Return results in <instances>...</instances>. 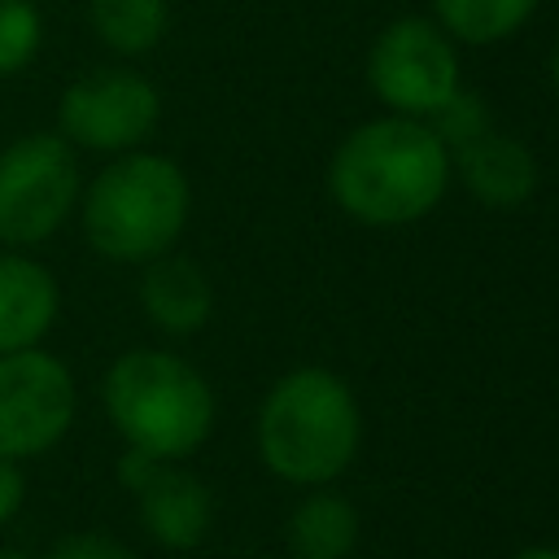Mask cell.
I'll return each mask as SVG.
<instances>
[{
  "label": "cell",
  "instance_id": "cell-1",
  "mask_svg": "<svg viewBox=\"0 0 559 559\" xmlns=\"http://www.w3.org/2000/svg\"><path fill=\"white\" fill-rule=\"evenodd\" d=\"M454 166L445 140L406 114L358 122L328 162V192L362 227H411L450 192Z\"/></svg>",
  "mask_w": 559,
  "mask_h": 559
},
{
  "label": "cell",
  "instance_id": "cell-2",
  "mask_svg": "<svg viewBox=\"0 0 559 559\" xmlns=\"http://www.w3.org/2000/svg\"><path fill=\"white\" fill-rule=\"evenodd\" d=\"M362 445V411L354 389L328 367L284 371L258 406L262 467L301 489L332 485L349 472Z\"/></svg>",
  "mask_w": 559,
  "mask_h": 559
},
{
  "label": "cell",
  "instance_id": "cell-3",
  "mask_svg": "<svg viewBox=\"0 0 559 559\" xmlns=\"http://www.w3.org/2000/svg\"><path fill=\"white\" fill-rule=\"evenodd\" d=\"M79 227L92 253L144 266L175 249L192 214V183L166 153L131 148L109 157L79 192Z\"/></svg>",
  "mask_w": 559,
  "mask_h": 559
},
{
  "label": "cell",
  "instance_id": "cell-4",
  "mask_svg": "<svg viewBox=\"0 0 559 559\" xmlns=\"http://www.w3.org/2000/svg\"><path fill=\"white\" fill-rule=\"evenodd\" d=\"M100 406L127 450L183 463L214 432V389L175 349L135 345L105 367Z\"/></svg>",
  "mask_w": 559,
  "mask_h": 559
},
{
  "label": "cell",
  "instance_id": "cell-5",
  "mask_svg": "<svg viewBox=\"0 0 559 559\" xmlns=\"http://www.w3.org/2000/svg\"><path fill=\"white\" fill-rule=\"evenodd\" d=\"M83 166L57 131H26L0 148V249L52 240L79 210Z\"/></svg>",
  "mask_w": 559,
  "mask_h": 559
},
{
  "label": "cell",
  "instance_id": "cell-6",
  "mask_svg": "<svg viewBox=\"0 0 559 559\" xmlns=\"http://www.w3.org/2000/svg\"><path fill=\"white\" fill-rule=\"evenodd\" d=\"M162 122V92L131 66H96L66 83L57 100V135L74 153H131Z\"/></svg>",
  "mask_w": 559,
  "mask_h": 559
},
{
  "label": "cell",
  "instance_id": "cell-7",
  "mask_svg": "<svg viewBox=\"0 0 559 559\" xmlns=\"http://www.w3.org/2000/svg\"><path fill=\"white\" fill-rule=\"evenodd\" d=\"M367 87L389 114L432 118L463 87L454 39L432 17H393L367 48Z\"/></svg>",
  "mask_w": 559,
  "mask_h": 559
},
{
  "label": "cell",
  "instance_id": "cell-8",
  "mask_svg": "<svg viewBox=\"0 0 559 559\" xmlns=\"http://www.w3.org/2000/svg\"><path fill=\"white\" fill-rule=\"evenodd\" d=\"M79 415V384L61 354L31 345L0 354V454L26 463L57 450Z\"/></svg>",
  "mask_w": 559,
  "mask_h": 559
},
{
  "label": "cell",
  "instance_id": "cell-9",
  "mask_svg": "<svg viewBox=\"0 0 559 559\" xmlns=\"http://www.w3.org/2000/svg\"><path fill=\"white\" fill-rule=\"evenodd\" d=\"M118 480L135 498L140 528L162 550H197L214 524V498L201 476H192L183 463L148 459L140 450H122Z\"/></svg>",
  "mask_w": 559,
  "mask_h": 559
},
{
  "label": "cell",
  "instance_id": "cell-10",
  "mask_svg": "<svg viewBox=\"0 0 559 559\" xmlns=\"http://www.w3.org/2000/svg\"><path fill=\"white\" fill-rule=\"evenodd\" d=\"M61 314L57 275L26 249H0V354L44 345Z\"/></svg>",
  "mask_w": 559,
  "mask_h": 559
},
{
  "label": "cell",
  "instance_id": "cell-11",
  "mask_svg": "<svg viewBox=\"0 0 559 559\" xmlns=\"http://www.w3.org/2000/svg\"><path fill=\"white\" fill-rule=\"evenodd\" d=\"M450 166L459 175V183L467 188L472 201L489 205V210H515L537 192V157L524 140L502 135V131H485L467 144H459L450 153Z\"/></svg>",
  "mask_w": 559,
  "mask_h": 559
},
{
  "label": "cell",
  "instance_id": "cell-12",
  "mask_svg": "<svg viewBox=\"0 0 559 559\" xmlns=\"http://www.w3.org/2000/svg\"><path fill=\"white\" fill-rule=\"evenodd\" d=\"M140 310L166 336H197L214 314V284L192 258L170 249V253L144 262Z\"/></svg>",
  "mask_w": 559,
  "mask_h": 559
},
{
  "label": "cell",
  "instance_id": "cell-13",
  "mask_svg": "<svg viewBox=\"0 0 559 559\" xmlns=\"http://www.w3.org/2000/svg\"><path fill=\"white\" fill-rule=\"evenodd\" d=\"M358 546V511L345 493L319 485L288 515L293 559H349Z\"/></svg>",
  "mask_w": 559,
  "mask_h": 559
},
{
  "label": "cell",
  "instance_id": "cell-14",
  "mask_svg": "<svg viewBox=\"0 0 559 559\" xmlns=\"http://www.w3.org/2000/svg\"><path fill=\"white\" fill-rule=\"evenodd\" d=\"M92 35L122 61L153 52L170 31V0H87Z\"/></svg>",
  "mask_w": 559,
  "mask_h": 559
},
{
  "label": "cell",
  "instance_id": "cell-15",
  "mask_svg": "<svg viewBox=\"0 0 559 559\" xmlns=\"http://www.w3.org/2000/svg\"><path fill=\"white\" fill-rule=\"evenodd\" d=\"M542 0H432V22L454 44H498L515 35Z\"/></svg>",
  "mask_w": 559,
  "mask_h": 559
},
{
  "label": "cell",
  "instance_id": "cell-16",
  "mask_svg": "<svg viewBox=\"0 0 559 559\" xmlns=\"http://www.w3.org/2000/svg\"><path fill=\"white\" fill-rule=\"evenodd\" d=\"M44 48V17L35 0H0V79L22 74Z\"/></svg>",
  "mask_w": 559,
  "mask_h": 559
},
{
  "label": "cell",
  "instance_id": "cell-17",
  "mask_svg": "<svg viewBox=\"0 0 559 559\" xmlns=\"http://www.w3.org/2000/svg\"><path fill=\"white\" fill-rule=\"evenodd\" d=\"M441 140H445V148L454 153L459 144H467V140H476V135H485L489 131V109H485V100L476 96V92H467V87H459L432 118H424Z\"/></svg>",
  "mask_w": 559,
  "mask_h": 559
},
{
  "label": "cell",
  "instance_id": "cell-18",
  "mask_svg": "<svg viewBox=\"0 0 559 559\" xmlns=\"http://www.w3.org/2000/svg\"><path fill=\"white\" fill-rule=\"evenodd\" d=\"M48 559H135V550L105 528H70L52 542Z\"/></svg>",
  "mask_w": 559,
  "mask_h": 559
},
{
  "label": "cell",
  "instance_id": "cell-19",
  "mask_svg": "<svg viewBox=\"0 0 559 559\" xmlns=\"http://www.w3.org/2000/svg\"><path fill=\"white\" fill-rule=\"evenodd\" d=\"M22 502H26V472L17 459L0 454V528L17 520Z\"/></svg>",
  "mask_w": 559,
  "mask_h": 559
},
{
  "label": "cell",
  "instance_id": "cell-20",
  "mask_svg": "<svg viewBox=\"0 0 559 559\" xmlns=\"http://www.w3.org/2000/svg\"><path fill=\"white\" fill-rule=\"evenodd\" d=\"M511 559H559V546H524Z\"/></svg>",
  "mask_w": 559,
  "mask_h": 559
},
{
  "label": "cell",
  "instance_id": "cell-21",
  "mask_svg": "<svg viewBox=\"0 0 559 559\" xmlns=\"http://www.w3.org/2000/svg\"><path fill=\"white\" fill-rule=\"evenodd\" d=\"M550 79H555V87H559V39H555V52H550Z\"/></svg>",
  "mask_w": 559,
  "mask_h": 559
},
{
  "label": "cell",
  "instance_id": "cell-22",
  "mask_svg": "<svg viewBox=\"0 0 559 559\" xmlns=\"http://www.w3.org/2000/svg\"><path fill=\"white\" fill-rule=\"evenodd\" d=\"M0 559H31V555H22V550H0Z\"/></svg>",
  "mask_w": 559,
  "mask_h": 559
}]
</instances>
